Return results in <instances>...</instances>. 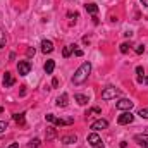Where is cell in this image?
<instances>
[{"label": "cell", "instance_id": "6da1fadb", "mask_svg": "<svg viewBox=\"0 0 148 148\" xmlns=\"http://www.w3.org/2000/svg\"><path fill=\"white\" fill-rule=\"evenodd\" d=\"M90 73H91V64H90V62H83V64L77 67V71L74 73L73 83L74 84H83V83L88 79Z\"/></svg>", "mask_w": 148, "mask_h": 148}, {"label": "cell", "instance_id": "7a4b0ae2", "mask_svg": "<svg viewBox=\"0 0 148 148\" xmlns=\"http://www.w3.org/2000/svg\"><path fill=\"white\" fill-rule=\"evenodd\" d=\"M115 97H121V90L114 88V86H107L103 91H102V100H112Z\"/></svg>", "mask_w": 148, "mask_h": 148}, {"label": "cell", "instance_id": "3957f363", "mask_svg": "<svg viewBox=\"0 0 148 148\" xmlns=\"http://www.w3.org/2000/svg\"><path fill=\"white\" fill-rule=\"evenodd\" d=\"M45 119L48 121V122H53L55 126H59V127H62V126H66V124H73V119H67V121H62V119H59V117H55L53 114H47L45 115Z\"/></svg>", "mask_w": 148, "mask_h": 148}, {"label": "cell", "instance_id": "277c9868", "mask_svg": "<svg viewBox=\"0 0 148 148\" xmlns=\"http://www.w3.org/2000/svg\"><path fill=\"white\" fill-rule=\"evenodd\" d=\"M134 121V115L131 114V110H126V112H122L119 117H117V122L121 124V126H124V124H131Z\"/></svg>", "mask_w": 148, "mask_h": 148}, {"label": "cell", "instance_id": "5b68a950", "mask_svg": "<svg viewBox=\"0 0 148 148\" xmlns=\"http://www.w3.org/2000/svg\"><path fill=\"white\" fill-rule=\"evenodd\" d=\"M115 107H117L119 110H131V109L134 107V102H131L129 98H121V100L115 103Z\"/></svg>", "mask_w": 148, "mask_h": 148}, {"label": "cell", "instance_id": "8992f818", "mask_svg": "<svg viewBox=\"0 0 148 148\" xmlns=\"http://www.w3.org/2000/svg\"><path fill=\"white\" fill-rule=\"evenodd\" d=\"M88 143H90L93 148H103L102 138H100L97 133H91V134H88Z\"/></svg>", "mask_w": 148, "mask_h": 148}, {"label": "cell", "instance_id": "52a82bcc", "mask_svg": "<svg viewBox=\"0 0 148 148\" xmlns=\"http://www.w3.org/2000/svg\"><path fill=\"white\" fill-rule=\"evenodd\" d=\"M29 71H31V64L28 60H21L17 64V73H19V76H28Z\"/></svg>", "mask_w": 148, "mask_h": 148}, {"label": "cell", "instance_id": "ba28073f", "mask_svg": "<svg viewBox=\"0 0 148 148\" xmlns=\"http://www.w3.org/2000/svg\"><path fill=\"white\" fill-rule=\"evenodd\" d=\"M107 127H109V121H105V119H98V121H95V122L91 124V129H95V131L107 129Z\"/></svg>", "mask_w": 148, "mask_h": 148}, {"label": "cell", "instance_id": "9c48e42d", "mask_svg": "<svg viewBox=\"0 0 148 148\" xmlns=\"http://www.w3.org/2000/svg\"><path fill=\"white\" fill-rule=\"evenodd\" d=\"M134 141L143 148H148V134H136L134 136Z\"/></svg>", "mask_w": 148, "mask_h": 148}, {"label": "cell", "instance_id": "30bf717a", "mask_svg": "<svg viewBox=\"0 0 148 148\" xmlns=\"http://www.w3.org/2000/svg\"><path fill=\"white\" fill-rule=\"evenodd\" d=\"M41 52L43 53H52L53 52V43L50 40H43L41 41Z\"/></svg>", "mask_w": 148, "mask_h": 148}, {"label": "cell", "instance_id": "8fae6325", "mask_svg": "<svg viewBox=\"0 0 148 148\" xmlns=\"http://www.w3.org/2000/svg\"><path fill=\"white\" fill-rule=\"evenodd\" d=\"M2 83H3V88H10V86L16 83V79L12 77V74L10 73H5L3 74V81H2Z\"/></svg>", "mask_w": 148, "mask_h": 148}, {"label": "cell", "instance_id": "7c38bea8", "mask_svg": "<svg viewBox=\"0 0 148 148\" xmlns=\"http://www.w3.org/2000/svg\"><path fill=\"white\" fill-rule=\"evenodd\" d=\"M67 100H69V95H67V93H62V95L57 98L55 105H57V107H67Z\"/></svg>", "mask_w": 148, "mask_h": 148}, {"label": "cell", "instance_id": "4fadbf2b", "mask_svg": "<svg viewBox=\"0 0 148 148\" xmlns=\"http://www.w3.org/2000/svg\"><path fill=\"white\" fill-rule=\"evenodd\" d=\"M60 141L66 143V145H71V143H76V141H77V136H76V134H66V136L60 138Z\"/></svg>", "mask_w": 148, "mask_h": 148}, {"label": "cell", "instance_id": "5bb4252c", "mask_svg": "<svg viewBox=\"0 0 148 148\" xmlns=\"http://www.w3.org/2000/svg\"><path fill=\"white\" fill-rule=\"evenodd\" d=\"M43 69H45V73L47 74H52L53 73V69H55V62H53V60H47L45 66H43Z\"/></svg>", "mask_w": 148, "mask_h": 148}, {"label": "cell", "instance_id": "9a60e30c", "mask_svg": "<svg viewBox=\"0 0 148 148\" xmlns=\"http://www.w3.org/2000/svg\"><path fill=\"white\" fill-rule=\"evenodd\" d=\"M76 47H77V45H67V47H66V48L62 50V55H64V57L67 59V57H69V55L73 53L74 50H76Z\"/></svg>", "mask_w": 148, "mask_h": 148}, {"label": "cell", "instance_id": "2e32d148", "mask_svg": "<svg viewBox=\"0 0 148 148\" xmlns=\"http://www.w3.org/2000/svg\"><path fill=\"white\" fill-rule=\"evenodd\" d=\"M74 100H76V102H77L79 105H86V103L90 102L86 95H76V97H74Z\"/></svg>", "mask_w": 148, "mask_h": 148}, {"label": "cell", "instance_id": "e0dca14e", "mask_svg": "<svg viewBox=\"0 0 148 148\" xmlns=\"http://www.w3.org/2000/svg\"><path fill=\"white\" fill-rule=\"evenodd\" d=\"M86 12H90V14L95 16V14L98 12V5H97V3H88V5H86Z\"/></svg>", "mask_w": 148, "mask_h": 148}, {"label": "cell", "instance_id": "ac0fdd59", "mask_svg": "<svg viewBox=\"0 0 148 148\" xmlns=\"http://www.w3.org/2000/svg\"><path fill=\"white\" fill-rule=\"evenodd\" d=\"M5 43H7L5 29H2V28H0V48H5Z\"/></svg>", "mask_w": 148, "mask_h": 148}, {"label": "cell", "instance_id": "d6986e66", "mask_svg": "<svg viewBox=\"0 0 148 148\" xmlns=\"http://www.w3.org/2000/svg\"><path fill=\"white\" fill-rule=\"evenodd\" d=\"M55 129L53 127H47V131H45V136H47V140H53L55 138Z\"/></svg>", "mask_w": 148, "mask_h": 148}, {"label": "cell", "instance_id": "ffe728a7", "mask_svg": "<svg viewBox=\"0 0 148 148\" xmlns=\"http://www.w3.org/2000/svg\"><path fill=\"white\" fill-rule=\"evenodd\" d=\"M14 121L21 126H24V114H14Z\"/></svg>", "mask_w": 148, "mask_h": 148}, {"label": "cell", "instance_id": "44dd1931", "mask_svg": "<svg viewBox=\"0 0 148 148\" xmlns=\"http://www.w3.org/2000/svg\"><path fill=\"white\" fill-rule=\"evenodd\" d=\"M136 74H138V81H140V83H143V74H145V71H143V67H141V66H138V67H136Z\"/></svg>", "mask_w": 148, "mask_h": 148}, {"label": "cell", "instance_id": "7402d4cb", "mask_svg": "<svg viewBox=\"0 0 148 148\" xmlns=\"http://www.w3.org/2000/svg\"><path fill=\"white\" fill-rule=\"evenodd\" d=\"M40 145H41V141H40L38 138H35V140H31V141L28 143V147H29V148H38Z\"/></svg>", "mask_w": 148, "mask_h": 148}, {"label": "cell", "instance_id": "603a6c76", "mask_svg": "<svg viewBox=\"0 0 148 148\" xmlns=\"http://www.w3.org/2000/svg\"><path fill=\"white\" fill-rule=\"evenodd\" d=\"M138 115H140V117H143V119H148V107H145V109H140Z\"/></svg>", "mask_w": 148, "mask_h": 148}, {"label": "cell", "instance_id": "cb8c5ba5", "mask_svg": "<svg viewBox=\"0 0 148 148\" xmlns=\"http://www.w3.org/2000/svg\"><path fill=\"white\" fill-rule=\"evenodd\" d=\"M129 48H131V45H129V43H122V45H121V52H122V53H127V52H129Z\"/></svg>", "mask_w": 148, "mask_h": 148}, {"label": "cell", "instance_id": "d4e9b609", "mask_svg": "<svg viewBox=\"0 0 148 148\" xmlns=\"http://www.w3.org/2000/svg\"><path fill=\"white\" fill-rule=\"evenodd\" d=\"M134 52H136L138 55H141V53L145 52V45H136V47H134Z\"/></svg>", "mask_w": 148, "mask_h": 148}, {"label": "cell", "instance_id": "484cf974", "mask_svg": "<svg viewBox=\"0 0 148 148\" xmlns=\"http://www.w3.org/2000/svg\"><path fill=\"white\" fill-rule=\"evenodd\" d=\"M7 127H9V124H7L5 121H0V133H3Z\"/></svg>", "mask_w": 148, "mask_h": 148}, {"label": "cell", "instance_id": "4316f807", "mask_svg": "<svg viewBox=\"0 0 148 148\" xmlns=\"http://www.w3.org/2000/svg\"><path fill=\"white\" fill-rule=\"evenodd\" d=\"M26 53H28V57H33V55H35V48H28Z\"/></svg>", "mask_w": 148, "mask_h": 148}, {"label": "cell", "instance_id": "83f0119b", "mask_svg": "<svg viewBox=\"0 0 148 148\" xmlns=\"http://www.w3.org/2000/svg\"><path fill=\"white\" fill-rule=\"evenodd\" d=\"M74 55H76V57H81V55H83V50L76 48V50H74Z\"/></svg>", "mask_w": 148, "mask_h": 148}, {"label": "cell", "instance_id": "f1b7e54d", "mask_svg": "<svg viewBox=\"0 0 148 148\" xmlns=\"http://www.w3.org/2000/svg\"><path fill=\"white\" fill-rule=\"evenodd\" d=\"M52 86L57 88V86H59V81H57V79H52Z\"/></svg>", "mask_w": 148, "mask_h": 148}, {"label": "cell", "instance_id": "f546056e", "mask_svg": "<svg viewBox=\"0 0 148 148\" xmlns=\"http://www.w3.org/2000/svg\"><path fill=\"white\" fill-rule=\"evenodd\" d=\"M9 148H19V143H12Z\"/></svg>", "mask_w": 148, "mask_h": 148}, {"label": "cell", "instance_id": "4dcf8cb0", "mask_svg": "<svg viewBox=\"0 0 148 148\" xmlns=\"http://www.w3.org/2000/svg\"><path fill=\"white\" fill-rule=\"evenodd\" d=\"M127 147V143H126V141H121V148H126Z\"/></svg>", "mask_w": 148, "mask_h": 148}, {"label": "cell", "instance_id": "1f68e13d", "mask_svg": "<svg viewBox=\"0 0 148 148\" xmlns=\"http://www.w3.org/2000/svg\"><path fill=\"white\" fill-rule=\"evenodd\" d=\"M141 2H143V5H147L148 7V0H141Z\"/></svg>", "mask_w": 148, "mask_h": 148}, {"label": "cell", "instance_id": "d6a6232c", "mask_svg": "<svg viewBox=\"0 0 148 148\" xmlns=\"http://www.w3.org/2000/svg\"><path fill=\"white\" fill-rule=\"evenodd\" d=\"M2 112H3V109H2V107H0V114H2Z\"/></svg>", "mask_w": 148, "mask_h": 148}, {"label": "cell", "instance_id": "836d02e7", "mask_svg": "<svg viewBox=\"0 0 148 148\" xmlns=\"http://www.w3.org/2000/svg\"><path fill=\"white\" fill-rule=\"evenodd\" d=\"M145 83H148V76H147V79H145Z\"/></svg>", "mask_w": 148, "mask_h": 148}]
</instances>
